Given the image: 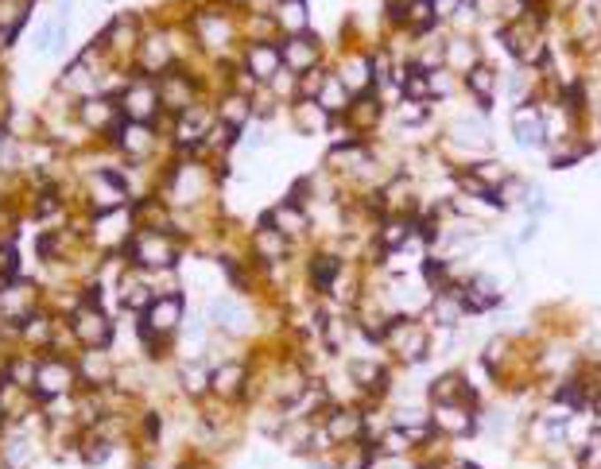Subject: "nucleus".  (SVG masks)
I'll return each instance as SVG.
<instances>
[{"mask_svg": "<svg viewBox=\"0 0 601 469\" xmlns=\"http://www.w3.org/2000/svg\"><path fill=\"white\" fill-rule=\"evenodd\" d=\"M120 144H125L128 156H144L148 144H151V132H148V125H128V128H125V136H120Z\"/></svg>", "mask_w": 601, "mask_h": 469, "instance_id": "obj_24", "label": "nucleus"}, {"mask_svg": "<svg viewBox=\"0 0 601 469\" xmlns=\"http://www.w3.org/2000/svg\"><path fill=\"white\" fill-rule=\"evenodd\" d=\"M431 400L435 404H474V388L458 373H446L431 384Z\"/></svg>", "mask_w": 601, "mask_h": 469, "instance_id": "obj_6", "label": "nucleus"}, {"mask_svg": "<svg viewBox=\"0 0 601 469\" xmlns=\"http://www.w3.org/2000/svg\"><path fill=\"white\" fill-rule=\"evenodd\" d=\"M0 43H4V39H0Z\"/></svg>", "mask_w": 601, "mask_h": 469, "instance_id": "obj_35", "label": "nucleus"}, {"mask_svg": "<svg viewBox=\"0 0 601 469\" xmlns=\"http://www.w3.org/2000/svg\"><path fill=\"white\" fill-rule=\"evenodd\" d=\"M280 55H283V63H288L295 74H299V70H311L314 63H319V47H314L307 35H303V39L295 35L288 47H280Z\"/></svg>", "mask_w": 601, "mask_h": 469, "instance_id": "obj_10", "label": "nucleus"}, {"mask_svg": "<svg viewBox=\"0 0 601 469\" xmlns=\"http://www.w3.org/2000/svg\"><path fill=\"white\" fill-rule=\"evenodd\" d=\"M74 334L89 345V350H101V345L109 342V322L101 319L97 311H78L74 314Z\"/></svg>", "mask_w": 601, "mask_h": 469, "instance_id": "obj_7", "label": "nucleus"}, {"mask_svg": "<svg viewBox=\"0 0 601 469\" xmlns=\"http://www.w3.org/2000/svg\"><path fill=\"white\" fill-rule=\"evenodd\" d=\"M210 388L218 396H237L244 388V369L241 365H221V369L210 376Z\"/></svg>", "mask_w": 601, "mask_h": 469, "instance_id": "obj_15", "label": "nucleus"}, {"mask_svg": "<svg viewBox=\"0 0 601 469\" xmlns=\"http://www.w3.org/2000/svg\"><path fill=\"white\" fill-rule=\"evenodd\" d=\"M376 113H381V109H376L373 97H365V105H353V120H358V125H373Z\"/></svg>", "mask_w": 601, "mask_h": 469, "instance_id": "obj_30", "label": "nucleus"}, {"mask_svg": "<svg viewBox=\"0 0 601 469\" xmlns=\"http://www.w3.org/2000/svg\"><path fill=\"white\" fill-rule=\"evenodd\" d=\"M512 128H516V140H520V144H539V132H543V117H539L532 105H520V109L512 113Z\"/></svg>", "mask_w": 601, "mask_h": 469, "instance_id": "obj_12", "label": "nucleus"}, {"mask_svg": "<svg viewBox=\"0 0 601 469\" xmlns=\"http://www.w3.org/2000/svg\"><path fill=\"white\" fill-rule=\"evenodd\" d=\"M280 16H283V24H288V27H299V24H303V8H299V4H283Z\"/></svg>", "mask_w": 601, "mask_h": 469, "instance_id": "obj_32", "label": "nucleus"}, {"mask_svg": "<svg viewBox=\"0 0 601 469\" xmlns=\"http://www.w3.org/2000/svg\"><path fill=\"white\" fill-rule=\"evenodd\" d=\"M0 144H4V136H0Z\"/></svg>", "mask_w": 601, "mask_h": 469, "instance_id": "obj_34", "label": "nucleus"}, {"mask_svg": "<svg viewBox=\"0 0 601 469\" xmlns=\"http://www.w3.org/2000/svg\"><path fill=\"white\" fill-rule=\"evenodd\" d=\"M326 434H330L334 446H345V442H361L365 434V415L353 411V407H326Z\"/></svg>", "mask_w": 601, "mask_h": 469, "instance_id": "obj_2", "label": "nucleus"}, {"mask_svg": "<svg viewBox=\"0 0 601 469\" xmlns=\"http://www.w3.org/2000/svg\"><path fill=\"white\" fill-rule=\"evenodd\" d=\"M280 63H283V55H280V47H268V43H257L249 50V70L257 78H276L280 74Z\"/></svg>", "mask_w": 601, "mask_h": 469, "instance_id": "obj_11", "label": "nucleus"}, {"mask_svg": "<svg viewBox=\"0 0 601 469\" xmlns=\"http://www.w3.org/2000/svg\"><path fill=\"white\" fill-rule=\"evenodd\" d=\"M156 105L159 101H156V89L151 86H132L125 94V113L136 120V125H148V117L156 113Z\"/></svg>", "mask_w": 601, "mask_h": 469, "instance_id": "obj_9", "label": "nucleus"}, {"mask_svg": "<svg viewBox=\"0 0 601 469\" xmlns=\"http://www.w3.org/2000/svg\"><path fill=\"white\" fill-rule=\"evenodd\" d=\"M268 221H272V229L283 233V237H295V233L307 229V213L295 210V202H288V206H280V210H272Z\"/></svg>", "mask_w": 601, "mask_h": 469, "instance_id": "obj_13", "label": "nucleus"}, {"mask_svg": "<svg viewBox=\"0 0 601 469\" xmlns=\"http://www.w3.org/2000/svg\"><path fill=\"white\" fill-rule=\"evenodd\" d=\"M454 140L458 144H489V136H482V125H474V120H462L454 128Z\"/></svg>", "mask_w": 601, "mask_h": 469, "instance_id": "obj_28", "label": "nucleus"}, {"mask_svg": "<svg viewBox=\"0 0 601 469\" xmlns=\"http://www.w3.org/2000/svg\"><path fill=\"white\" fill-rule=\"evenodd\" d=\"M182 381H187V388H190V392L210 388V381H206V373H202V369H187V373H182Z\"/></svg>", "mask_w": 601, "mask_h": 469, "instance_id": "obj_31", "label": "nucleus"}, {"mask_svg": "<svg viewBox=\"0 0 601 469\" xmlns=\"http://www.w3.org/2000/svg\"><path fill=\"white\" fill-rule=\"evenodd\" d=\"M338 268H342V264H338V257H330V252H322V257H314L311 260V280H314V288H330V283H334V275H338Z\"/></svg>", "mask_w": 601, "mask_h": 469, "instance_id": "obj_19", "label": "nucleus"}, {"mask_svg": "<svg viewBox=\"0 0 601 469\" xmlns=\"http://www.w3.org/2000/svg\"><path fill=\"white\" fill-rule=\"evenodd\" d=\"M163 101H167V105L187 109L190 105V81L179 78V74H167L163 78Z\"/></svg>", "mask_w": 601, "mask_h": 469, "instance_id": "obj_20", "label": "nucleus"}, {"mask_svg": "<svg viewBox=\"0 0 601 469\" xmlns=\"http://www.w3.org/2000/svg\"><path fill=\"white\" fill-rule=\"evenodd\" d=\"M350 373H353V381H358V388H373V392H381V384H384V369H381V365L358 361Z\"/></svg>", "mask_w": 601, "mask_h": 469, "instance_id": "obj_21", "label": "nucleus"}, {"mask_svg": "<svg viewBox=\"0 0 601 469\" xmlns=\"http://www.w3.org/2000/svg\"><path fill=\"white\" fill-rule=\"evenodd\" d=\"M198 128H206V117H202L198 109H190V113L179 120V144H195V140L202 136Z\"/></svg>", "mask_w": 601, "mask_h": 469, "instance_id": "obj_25", "label": "nucleus"}, {"mask_svg": "<svg viewBox=\"0 0 601 469\" xmlns=\"http://www.w3.org/2000/svg\"><path fill=\"white\" fill-rule=\"evenodd\" d=\"M113 101H105V97H89L86 105H81V120H86V125H94V128H113Z\"/></svg>", "mask_w": 601, "mask_h": 469, "instance_id": "obj_17", "label": "nucleus"}, {"mask_svg": "<svg viewBox=\"0 0 601 469\" xmlns=\"http://www.w3.org/2000/svg\"><path fill=\"white\" fill-rule=\"evenodd\" d=\"M501 303V288H497L493 280H485V275H477L462 288V307L466 311H485V307H497Z\"/></svg>", "mask_w": 601, "mask_h": 469, "instance_id": "obj_5", "label": "nucleus"}, {"mask_svg": "<svg viewBox=\"0 0 601 469\" xmlns=\"http://www.w3.org/2000/svg\"><path fill=\"white\" fill-rule=\"evenodd\" d=\"M594 431H597V434H601V404H597V407H594Z\"/></svg>", "mask_w": 601, "mask_h": 469, "instance_id": "obj_33", "label": "nucleus"}, {"mask_svg": "<svg viewBox=\"0 0 601 469\" xmlns=\"http://www.w3.org/2000/svg\"><path fill=\"white\" fill-rule=\"evenodd\" d=\"M221 117H226V125H229V128H237L241 120L249 117V101H244V97H229V101H226V109H221Z\"/></svg>", "mask_w": 601, "mask_h": 469, "instance_id": "obj_27", "label": "nucleus"}, {"mask_svg": "<svg viewBox=\"0 0 601 469\" xmlns=\"http://www.w3.org/2000/svg\"><path fill=\"white\" fill-rule=\"evenodd\" d=\"M446 58H451L454 70H466V74H470V70L477 66V55H474V47L466 43V39H454V43L446 47Z\"/></svg>", "mask_w": 601, "mask_h": 469, "instance_id": "obj_23", "label": "nucleus"}, {"mask_svg": "<svg viewBox=\"0 0 601 469\" xmlns=\"http://www.w3.org/2000/svg\"><path fill=\"white\" fill-rule=\"evenodd\" d=\"M35 376H39V392H43V396H58L70 384V369H66V365H58V361L43 365Z\"/></svg>", "mask_w": 601, "mask_h": 469, "instance_id": "obj_16", "label": "nucleus"}, {"mask_svg": "<svg viewBox=\"0 0 601 469\" xmlns=\"http://www.w3.org/2000/svg\"><path fill=\"white\" fill-rule=\"evenodd\" d=\"M132 260L148 264V268H167L175 260V244L163 237V233H144V237L132 244Z\"/></svg>", "mask_w": 601, "mask_h": 469, "instance_id": "obj_4", "label": "nucleus"}, {"mask_svg": "<svg viewBox=\"0 0 601 469\" xmlns=\"http://www.w3.org/2000/svg\"><path fill=\"white\" fill-rule=\"evenodd\" d=\"M345 97H350V89H345V81H342V78H326V81H322V89H319V97H314V101H319V105L326 109V113H342V109L350 105V101H345Z\"/></svg>", "mask_w": 601, "mask_h": 469, "instance_id": "obj_14", "label": "nucleus"}, {"mask_svg": "<svg viewBox=\"0 0 601 469\" xmlns=\"http://www.w3.org/2000/svg\"><path fill=\"white\" fill-rule=\"evenodd\" d=\"M179 314H182V303H179V295H167V299H156L148 307V330H156V334H167V330H175L179 326Z\"/></svg>", "mask_w": 601, "mask_h": 469, "instance_id": "obj_8", "label": "nucleus"}, {"mask_svg": "<svg viewBox=\"0 0 601 469\" xmlns=\"http://www.w3.org/2000/svg\"><path fill=\"white\" fill-rule=\"evenodd\" d=\"M257 252L264 260H280L283 252H288V237H283L280 229H272V226H264L260 233H257Z\"/></svg>", "mask_w": 601, "mask_h": 469, "instance_id": "obj_18", "label": "nucleus"}, {"mask_svg": "<svg viewBox=\"0 0 601 469\" xmlns=\"http://www.w3.org/2000/svg\"><path fill=\"white\" fill-rule=\"evenodd\" d=\"M389 342L396 345V350H400V357H407V361H420L423 350H427L423 326L412 322V319H392V326H389Z\"/></svg>", "mask_w": 601, "mask_h": 469, "instance_id": "obj_3", "label": "nucleus"}, {"mask_svg": "<svg viewBox=\"0 0 601 469\" xmlns=\"http://www.w3.org/2000/svg\"><path fill=\"white\" fill-rule=\"evenodd\" d=\"M381 241L392 244V249H396V244H404V241H407V226H404V221H384Z\"/></svg>", "mask_w": 601, "mask_h": 469, "instance_id": "obj_29", "label": "nucleus"}, {"mask_svg": "<svg viewBox=\"0 0 601 469\" xmlns=\"http://www.w3.org/2000/svg\"><path fill=\"white\" fill-rule=\"evenodd\" d=\"M66 43V24H63V16H55L50 24L39 32V47L43 50H55V47H63Z\"/></svg>", "mask_w": 601, "mask_h": 469, "instance_id": "obj_26", "label": "nucleus"}, {"mask_svg": "<svg viewBox=\"0 0 601 469\" xmlns=\"http://www.w3.org/2000/svg\"><path fill=\"white\" fill-rule=\"evenodd\" d=\"M431 427H435L439 434H451V438H470V434L477 431L474 404H435Z\"/></svg>", "mask_w": 601, "mask_h": 469, "instance_id": "obj_1", "label": "nucleus"}, {"mask_svg": "<svg viewBox=\"0 0 601 469\" xmlns=\"http://www.w3.org/2000/svg\"><path fill=\"white\" fill-rule=\"evenodd\" d=\"M493 81L497 74L489 66H474L470 70V89L477 94V101H482V109H489V94H493Z\"/></svg>", "mask_w": 601, "mask_h": 469, "instance_id": "obj_22", "label": "nucleus"}]
</instances>
